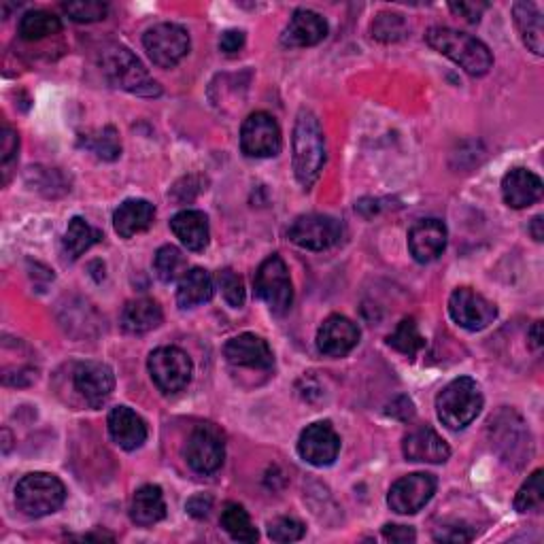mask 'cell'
Returning <instances> with one entry per match:
<instances>
[{
  "mask_svg": "<svg viewBox=\"0 0 544 544\" xmlns=\"http://www.w3.org/2000/svg\"><path fill=\"white\" fill-rule=\"evenodd\" d=\"M383 538L387 542L404 544V542H415L417 534H415L413 527H408V525H394V523H389V525L383 527Z\"/></svg>",
  "mask_w": 544,
  "mask_h": 544,
  "instance_id": "b9f144b4",
  "label": "cell"
},
{
  "mask_svg": "<svg viewBox=\"0 0 544 544\" xmlns=\"http://www.w3.org/2000/svg\"><path fill=\"white\" fill-rule=\"evenodd\" d=\"M287 236L289 241L302 249L323 251L340 241V236H343V226H340L338 219L330 215L309 213V215H300L294 224L289 226Z\"/></svg>",
  "mask_w": 544,
  "mask_h": 544,
  "instance_id": "9c48e42d",
  "label": "cell"
},
{
  "mask_svg": "<svg viewBox=\"0 0 544 544\" xmlns=\"http://www.w3.org/2000/svg\"><path fill=\"white\" fill-rule=\"evenodd\" d=\"M217 283H219V289H221V296H224V300L232 306V309H241V306L245 304L243 279L238 277L234 270L226 268L217 275Z\"/></svg>",
  "mask_w": 544,
  "mask_h": 544,
  "instance_id": "74e56055",
  "label": "cell"
},
{
  "mask_svg": "<svg viewBox=\"0 0 544 544\" xmlns=\"http://www.w3.org/2000/svg\"><path fill=\"white\" fill-rule=\"evenodd\" d=\"M360 343V328L343 315H330L317 332V349L328 357H345Z\"/></svg>",
  "mask_w": 544,
  "mask_h": 544,
  "instance_id": "ac0fdd59",
  "label": "cell"
},
{
  "mask_svg": "<svg viewBox=\"0 0 544 544\" xmlns=\"http://www.w3.org/2000/svg\"><path fill=\"white\" fill-rule=\"evenodd\" d=\"M513 17H515V26L521 34L523 43L527 45V49L534 51L536 56H542L544 24H542L540 9L534 3H515Z\"/></svg>",
  "mask_w": 544,
  "mask_h": 544,
  "instance_id": "83f0119b",
  "label": "cell"
},
{
  "mask_svg": "<svg viewBox=\"0 0 544 544\" xmlns=\"http://www.w3.org/2000/svg\"><path fill=\"white\" fill-rule=\"evenodd\" d=\"M226 457L224 438L213 428V425H198L187 438L185 459L190 468L198 474H213L221 468Z\"/></svg>",
  "mask_w": 544,
  "mask_h": 544,
  "instance_id": "4fadbf2b",
  "label": "cell"
},
{
  "mask_svg": "<svg viewBox=\"0 0 544 544\" xmlns=\"http://www.w3.org/2000/svg\"><path fill=\"white\" fill-rule=\"evenodd\" d=\"M389 415H391V417H396V419H400V421H408V419H413V417H415V406H413V402L408 400L406 396H400L398 400L391 402V406H389Z\"/></svg>",
  "mask_w": 544,
  "mask_h": 544,
  "instance_id": "bcb514c9",
  "label": "cell"
},
{
  "mask_svg": "<svg viewBox=\"0 0 544 544\" xmlns=\"http://www.w3.org/2000/svg\"><path fill=\"white\" fill-rule=\"evenodd\" d=\"M66 487L49 472H30L15 487V504L26 517H47L64 504Z\"/></svg>",
  "mask_w": 544,
  "mask_h": 544,
  "instance_id": "5b68a950",
  "label": "cell"
},
{
  "mask_svg": "<svg viewBox=\"0 0 544 544\" xmlns=\"http://www.w3.org/2000/svg\"><path fill=\"white\" fill-rule=\"evenodd\" d=\"M402 453L408 462L423 464H445L451 457L447 440L432 430L430 425H421V428L408 432L402 442Z\"/></svg>",
  "mask_w": 544,
  "mask_h": 544,
  "instance_id": "e0dca14e",
  "label": "cell"
},
{
  "mask_svg": "<svg viewBox=\"0 0 544 544\" xmlns=\"http://www.w3.org/2000/svg\"><path fill=\"white\" fill-rule=\"evenodd\" d=\"M502 196L508 207L525 209L542 198V181L527 168H513L502 179Z\"/></svg>",
  "mask_w": 544,
  "mask_h": 544,
  "instance_id": "7402d4cb",
  "label": "cell"
},
{
  "mask_svg": "<svg viewBox=\"0 0 544 544\" xmlns=\"http://www.w3.org/2000/svg\"><path fill=\"white\" fill-rule=\"evenodd\" d=\"M170 230L179 238V243L190 251H204L211 241L209 217L202 211H181L170 219Z\"/></svg>",
  "mask_w": 544,
  "mask_h": 544,
  "instance_id": "603a6c76",
  "label": "cell"
},
{
  "mask_svg": "<svg viewBox=\"0 0 544 544\" xmlns=\"http://www.w3.org/2000/svg\"><path fill=\"white\" fill-rule=\"evenodd\" d=\"M268 536L275 542H296L304 536V525L292 517H279L268 523Z\"/></svg>",
  "mask_w": 544,
  "mask_h": 544,
  "instance_id": "f35d334b",
  "label": "cell"
},
{
  "mask_svg": "<svg viewBox=\"0 0 544 544\" xmlns=\"http://www.w3.org/2000/svg\"><path fill=\"white\" fill-rule=\"evenodd\" d=\"M60 17L47 11H28L20 20V37L24 41H41L49 34L60 32Z\"/></svg>",
  "mask_w": 544,
  "mask_h": 544,
  "instance_id": "4dcf8cb0",
  "label": "cell"
},
{
  "mask_svg": "<svg viewBox=\"0 0 544 544\" xmlns=\"http://www.w3.org/2000/svg\"><path fill=\"white\" fill-rule=\"evenodd\" d=\"M387 345L394 347L402 355L415 357L425 347V338L421 336L417 328V321L413 317H408V319H402L398 323V328L387 336Z\"/></svg>",
  "mask_w": 544,
  "mask_h": 544,
  "instance_id": "d6a6232c",
  "label": "cell"
},
{
  "mask_svg": "<svg viewBox=\"0 0 544 544\" xmlns=\"http://www.w3.org/2000/svg\"><path fill=\"white\" fill-rule=\"evenodd\" d=\"M436 476L415 472L398 479L387 493V504L398 515H415L436 493Z\"/></svg>",
  "mask_w": 544,
  "mask_h": 544,
  "instance_id": "30bf717a",
  "label": "cell"
},
{
  "mask_svg": "<svg viewBox=\"0 0 544 544\" xmlns=\"http://www.w3.org/2000/svg\"><path fill=\"white\" fill-rule=\"evenodd\" d=\"M449 9L459 15V17H464L466 22L470 24H479L481 22V17L483 13L487 11V3H470V0H459V3H451Z\"/></svg>",
  "mask_w": 544,
  "mask_h": 544,
  "instance_id": "ab89813d",
  "label": "cell"
},
{
  "mask_svg": "<svg viewBox=\"0 0 544 544\" xmlns=\"http://www.w3.org/2000/svg\"><path fill=\"white\" fill-rule=\"evenodd\" d=\"M83 145L90 151H94L100 160H117L122 153V145H119V136L113 126L102 128L94 134L83 136Z\"/></svg>",
  "mask_w": 544,
  "mask_h": 544,
  "instance_id": "836d02e7",
  "label": "cell"
},
{
  "mask_svg": "<svg viewBox=\"0 0 544 544\" xmlns=\"http://www.w3.org/2000/svg\"><path fill=\"white\" fill-rule=\"evenodd\" d=\"M447 226L440 219H419L408 230V251L419 264H430L438 260L447 249Z\"/></svg>",
  "mask_w": 544,
  "mask_h": 544,
  "instance_id": "2e32d148",
  "label": "cell"
},
{
  "mask_svg": "<svg viewBox=\"0 0 544 544\" xmlns=\"http://www.w3.org/2000/svg\"><path fill=\"white\" fill-rule=\"evenodd\" d=\"M164 319L162 306L151 298H136L130 300L122 311V328L130 334H145L156 330Z\"/></svg>",
  "mask_w": 544,
  "mask_h": 544,
  "instance_id": "d4e9b609",
  "label": "cell"
},
{
  "mask_svg": "<svg viewBox=\"0 0 544 544\" xmlns=\"http://www.w3.org/2000/svg\"><path fill=\"white\" fill-rule=\"evenodd\" d=\"M425 41L438 54L447 56L455 64H459L464 71L472 77H483L489 73L493 66V56L489 47L481 41L472 37L468 32L453 30L447 26H434L425 34Z\"/></svg>",
  "mask_w": 544,
  "mask_h": 544,
  "instance_id": "7a4b0ae2",
  "label": "cell"
},
{
  "mask_svg": "<svg viewBox=\"0 0 544 544\" xmlns=\"http://www.w3.org/2000/svg\"><path fill=\"white\" fill-rule=\"evenodd\" d=\"M542 226H544L542 215H536V217L532 219V224H530V234L534 236V241H536V243H542V238H544Z\"/></svg>",
  "mask_w": 544,
  "mask_h": 544,
  "instance_id": "c3c4849f",
  "label": "cell"
},
{
  "mask_svg": "<svg viewBox=\"0 0 544 544\" xmlns=\"http://www.w3.org/2000/svg\"><path fill=\"white\" fill-rule=\"evenodd\" d=\"M153 217H156V209L149 200L130 198L113 213V228L122 238H132L145 232L153 224Z\"/></svg>",
  "mask_w": 544,
  "mask_h": 544,
  "instance_id": "cb8c5ba5",
  "label": "cell"
},
{
  "mask_svg": "<svg viewBox=\"0 0 544 544\" xmlns=\"http://www.w3.org/2000/svg\"><path fill=\"white\" fill-rule=\"evenodd\" d=\"M294 175L304 190H311L326 164V139L319 117L311 109H300L292 139Z\"/></svg>",
  "mask_w": 544,
  "mask_h": 544,
  "instance_id": "6da1fadb",
  "label": "cell"
},
{
  "mask_svg": "<svg viewBox=\"0 0 544 544\" xmlns=\"http://www.w3.org/2000/svg\"><path fill=\"white\" fill-rule=\"evenodd\" d=\"M483 411L481 387L470 377L451 381L436 398V413L449 430H464Z\"/></svg>",
  "mask_w": 544,
  "mask_h": 544,
  "instance_id": "277c9868",
  "label": "cell"
},
{
  "mask_svg": "<svg viewBox=\"0 0 544 544\" xmlns=\"http://www.w3.org/2000/svg\"><path fill=\"white\" fill-rule=\"evenodd\" d=\"M544 502V485H542V470H536L530 479L523 483V487L515 496V510L517 513H536Z\"/></svg>",
  "mask_w": 544,
  "mask_h": 544,
  "instance_id": "e575fe53",
  "label": "cell"
},
{
  "mask_svg": "<svg viewBox=\"0 0 544 544\" xmlns=\"http://www.w3.org/2000/svg\"><path fill=\"white\" fill-rule=\"evenodd\" d=\"M109 434L117 447L134 451L143 447L147 440V425L141 415H136L130 406H115L109 413Z\"/></svg>",
  "mask_w": 544,
  "mask_h": 544,
  "instance_id": "44dd1931",
  "label": "cell"
},
{
  "mask_svg": "<svg viewBox=\"0 0 544 544\" xmlns=\"http://www.w3.org/2000/svg\"><path fill=\"white\" fill-rule=\"evenodd\" d=\"M100 238L102 234L96 228H92L83 217H73L68 221V228L64 234V253L71 260H77L85 251L92 249Z\"/></svg>",
  "mask_w": 544,
  "mask_h": 544,
  "instance_id": "f1b7e54d",
  "label": "cell"
},
{
  "mask_svg": "<svg viewBox=\"0 0 544 544\" xmlns=\"http://www.w3.org/2000/svg\"><path fill=\"white\" fill-rule=\"evenodd\" d=\"M221 527L230 534L232 540L238 542H255L260 536L258 530H255V525L251 523L247 510L236 502L226 504L224 510H221Z\"/></svg>",
  "mask_w": 544,
  "mask_h": 544,
  "instance_id": "f546056e",
  "label": "cell"
},
{
  "mask_svg": "<svg viewBox=\"0 0 544 544\" xmlns=\"http://www.w3.org/2000/svg\"><path fill=\"white\" fill-rule=\"evenodd\" d=\"M62 9L73 22H79V24H92V22L105 20L109 11L107 3H100V0H75V3H64Z\"/></svg>",
  "mask_w": 544,
  "mask_h": 544,
  "instance_id": "d590c367",
  "label": "cell"
},
{
  "mask_svg": "<svg viewBox=\"0 0 544 544\" xmlns=\"http://www.w3.org/2000/svg\"><path fill=\"white\" fill-rule=\"evenodd\" d=\"M449 315L459 328L479 332L498 317V306L470 287H459L449 298Z\"/></svg>",
  "mask_w": 544,
  "mask_h": 544,
  "instance_id": "8fae6325",
  "label": "cell"
},
{
  "mask_svg": "<svg viewBox=\"0 0 544 544\" xmlns=\"http://www.w3.org/2000/svg\"><path fill=\"white\" fill-rule=\"evenodd\" d=\"M153 270H156V275L162 283H173L187 272L185 255L181 253V249L173 245H164L158 249L156 258H153Z\"/></svg>",
  "mask_w": 544,
  "mask_h": 544,
  "instance_id": "1f68e13d",
  "label": "cell"
},
{
  "mask_svg": "<svg viewBox=\"0 0 544 544\" xmlns=\"http://www.w3.org/2000/svg\"><path fill=\"white\" fill-rule=\"evenodd\" d=\"M253 285L255 294L268 304L270 311L285 313L294 302V287L292 279H289V270L277 253L260 264Z\"/></svg>",
  "mask_w": 544,
  "mask_h": 544,
  "instance_id": "8992f818",
  "label": "cell"
},
{
  "mask_svg": "<svg viewBox=\"0 0 544 544\" xmlns=\"http://www.w3.org/2000/svg\"><path fill=\"white\" fill-rule=\"evenodd\" d=\"M147 368L151 381L162 394H177L192 381V360L177 347H160L149 355Z\"/></svg>",
  "mask_w": 544,
  "mask_h": 544,
  "instance_id": "52a82bcc",
  "label": "cell"
},
{
  "mask_svg": "<svg viewBox=\"0 0 544 544\" xmlns=\"http://www.w3.org/2000/svg\"><path fill=\"white\" fill-rule=\"evenodd\" d=\"M100 66L115 88H122L130 94L139 96L162 94L160 83L147 73V68L141 64V60L124 45H111L102 51Z\"/></svg>",
  "mask_w": 544,
  "mask_h": 544,
  "instance_id": "3957f363",
  "label": "cell"
},
{
  "mask_svg": "<svg viewBox=\"0 0 544 544\" xmlns=\"http://www.w3.org/2000/svg\"><path fill=\"white\" fill-rule=\"evenodd\" d=\"M17 147H20V139H17V132L9 126L3 128V136H0V160L3 164H9L11 158L17 153Z\"/></svg>",
  "mask_w": 544,
  "mask_h": 544,
  "instance_id": "60d3db41",
  "label": "cell"
},
{
  "mask_svg": "<svg viewBox=\"0 0 544 544\" xmlns=\"http://www.w3.org/2000/svg\"><path fill=\"white\" fill-rule=\"evenodd\" d=\"M75 389L92 408L105 404L115 389L113 368L102 362H83L75 368Z\"/></svg>",
  "mask_w": 544,
  "mask_h": 544,
  "instance_id": "9a60e30c",
  "label": "cell"
},
{
  "mask_svg": "<svg viewBox=\"0 0 544 544\" xmlns=\"http://www.w3.org/2000/svg\"><path fill=\"white\" fill-rule=\"evenodd\" d=\"M328 37V22L311 9H298L281 34L285 47H313Z\"/></svg>",
  "mask_w": 544,
  "mask_h": 544,
  "instance_id": "ffe728a7",
  "label": "cell"
},
{
  "mask_svg": "<svg viewBox=\"0 0 544 544\" xmlns=\"http://www.w3.org/2000/svg\"><path fill=\"white\" fill-rule=\"evenodd\" d=\"M374 39L383 43H396L406 34V22L398 13H381L372 24Z\"/></svg>",
  "mask_w": 544,
  "mask_h": 544,
  "instance_id": "8d00e7d4",
  "label": "cell"
},
{
  "mask_svg": "<svg viewBox=\"0 0 544 544\" xmlns=\"http://www.w3.org/2000/svg\"><path fill=\"white\" fill-rule=\"evenodd\" d=\"M224 355L232 366L243 368L268 370L275 364V355H272L268 343L262 336L255 334H238L230 338L224 347Z\"/></svg>",
  "mask_w": 544,
  "mask_h": 544,
  "instance_id": "d6986e66",
  "label": "cell"
},
{
  "mask_svg": "<svg viewBox=\"0 0 544 544\" xmlns=\"http://www.w3.org/2000/svg\"><path fill=\"white\" fill-rule=\"evenodd\" d=\"M245 45V32L243 30H226L219 39V49L224 54H236Z\"/></svg>",
  "mask_w": 544,
  "mask_h": 544,
  "instance_id": "f6af8a7d",
  "label": "cell"
},
{
  "mask_svg": "<svg viewBox=\"0 0 544 544\" xmlns=\"http://www.w3.org/2000/svg\"><path fill=\"white\" fill-rule=\"evenodd\" d=\"M185 508H187V513H190L194 519H204V517H209V513H211L213 500L209 496H204V493H196V496H192L190 500H187Z\"/></svg>",
  "mask_w": 544,
  "mask_h": 544,
  "instance_id": "ee69618b",
  "label": "cell"
},
{
  "mask_svg": "<svg viewBox=\"0 0 544 544\" xmlns=\"http://www.w3.org/2000/svg\"><path fill=\"white\" fill-rule=\"evenodd\" d=\"M434 538L438 542H470L472 540V532L468 527H459V525H449V527H440L438 532H434Z\"/></svg>",
  "mask_w": 544,
  "mask_h": 544,
  "instance_id": "7bdbcfd3",
  "label": "cell"
},
{
  "mask_svg": "<svg viewBox=\"0 0 544 544\" xmlns=\"http://www.w3.org/2000/svg\"><path fill=\"white\" fill-rule=\"evenodd\" d=\"M298 453L311 466H332L340 453V436L328 421L313 423L300 434Z\"/></svg>",
  "mask_w": 544,
  "mask_h": 544,
  "instance_id": "5bb4252c",
  "label": "cell"
},
{
  "mask_svg": "<svg viewBox=\"0 0 544 544\" xmlns=\"http://www.w3.org/2000/svg\"><path fill=\"white\" fill-rule=\"evenodd\" d=\"M164 517L166 502L162 489L158 485H143L141 489H136L130 504V519L141 527H151L160 523Z\"/></svg>",
  "mask_w": 544,
  "mask_h": 544,
  "instance_id": "484cf974",
  "label": "cell"
},
{
  "mask_svg": "<svg viewBox=\"0 0 544 544\" xmlns=\"http://www.w3.org/2000/svg\"><path fill=\"white\" fill-rule=\"evenodd\" d=\"M241 149L249 158H272L281 151V130L270 113H251L241 128Z\"/></svg>",
  "mask_w": 544,
  "mask_h": 544,
  "instance_id": "7c38bea8",
  "label": "cell"
},
{
  "mask_svg": "<svg viewBox=\"0 0 544 544\" xmlns=\"http://www.w3.org/2000/svg\"><path fill=\"white\" fill-rule=\"evenodd\" d=\"M215 294L213 277L204 268H192L179 279L177 304L181 309H194L198 304L209 302Z\"/></svg>",
  "mask_w": 544,
  "mask_h": 544,
  "instance_id": "4316f807",
  "label": "cell"
},
{
  "mask_svg": "<svg viewBox=\"0 0 544 544\" xmlns=\"http://www.w3.org/2000/svg\"><path fill=\"white\" fill-rule=\"evenodd\" d=\"M527 338H530V345H532V349H542V321H536L534 323V326H532V330L530 332H527Z\"/></svg>",
  "mask_w": 544,
  "mask_h": 544,
  "instance_id": "7dc6e473",
  "label": "cell"
},
{
  "mask_svg": "<svg viewBox=\"0 0 544 544\" xmlns=\"http://www.w3.org/2000/svg\"><path fill=\"white\" fill-rule=\"evenodd\" d=\"M143 45L153 64L173 68L190 51V34L179 24H158L145 32Z\"/></svg>",
  "mask_w": 544,
  "mask_h": 544,
  "instance_id": "ba28073f",
  "label": "cell"
}]
</instances>
